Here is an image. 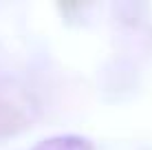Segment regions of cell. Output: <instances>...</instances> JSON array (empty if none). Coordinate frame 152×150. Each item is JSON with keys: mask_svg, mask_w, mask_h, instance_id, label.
I'll use <instances>...</instances> for the list:
<instances>
[{"mask_svg": "<svg viewBox=\"0 0 152 150\" xmlns=\"http://www.w3.org/2000/svg\"><path fill=\"white\" fill-rule=\"evenodd\" d=\"M82 2H60V9H80Z\"/></svg>", "mask_w": 152, "mask_h": 150, "instance_id": "3957f363", "label": "cell"}, {"mask_svg": "<svg viewBox=\"0 0 152 150\" xmlns=\"http://www.w3.org/2000/svg\"><path fill=\"white\" fill-rule=\"evenodd\" d=\"M24 126V117L11 104H4L0 102V135H7V132H15Z\"/></svg>", "mask_w": 152, "mask_h": 150, "instance_id": "7a4b0ae2", "label": "cell"}, {"mask_svg": "<svg viewBox=\"0 0 152 150\" xmlns=\"http://www.w3.org/2000/svg\"><path fill=\"white\" fill-rule=\"evenodd\" d=\"M31 150H93V143L91 139L80 135H60V137L42 139Z\"/></svg>", "mask_w": 152, "mask_h": 150, "instance_id": "6da1fadb", "label": "cell"}]
</instances>
